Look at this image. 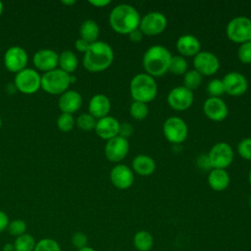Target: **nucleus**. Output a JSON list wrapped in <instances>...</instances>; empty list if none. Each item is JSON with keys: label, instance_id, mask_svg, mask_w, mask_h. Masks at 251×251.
Segmentation results:
<instances>
[{"label": "nucleus", "instance_id": "1", "mask_svg": "<svg viewBox=\"0 0 251 251\" xmlns=\"http://www.w3.org/2000/svg\"><path fill=\"white\" fill-rule=\"evenodd\" d=\"M114 60L112 47L104 41L91 43L84 53L82 64L90 73H98L108 69Z\"/></svg>", "mask_w": 251, "mask_h": 251}, {"label": "nucleus", "instance_id": "2", "mask_svg": "<svg viewBox=\"0 0 251 251\" xmlns=\"http://www.w3.org/2000/svg\"><path fill=\"white\" fill-rule=\"evenodd\" d=\"M140 19L138 11L129 4L117 5L109 16L111 27L121 34H129L138 28Z\"/></svg>", "mask_w": 251, "mask_h": 251}, {"label": "nucleus", "instance_id": "3", "mask_svg": "<svg viewBox=\"0 0 251 251\" xmlns=\"http://www.w3.org/2000/svg\"><path fill=\"white\" fill-rule=\"evenodd\" d=\"M172 59L171 52L162 45L150 46L144 53L142 64L146 74L151 76H161L169 71Z\"/></svg>", "mask_w": 251, "mask_h": 251}, {"label": "nucleus", "instance_id": "4", "mask_svg": "<svg viewBox=\"0 0 251 251\" xmlns=\"http://www.w3.org/2000/svg\"><path fill=\"white\" fill-rule=\"evenodd\" d=\"M129 91L134 101L147 103L156 97L158 86L156 80L150 75L137 74L130 80Z\"/></svg>", "mask_w": 251, "mask_h": 251}, {"label": "nucleus", "instance_id": "5", "mask_svg": "<svg viewBox=\"0 0 251 251\" xmlns=\"http://www.w3.org/2000/svg\"><path fill=\"white\" fill-rule=\"evenodd\" d=\"M70 84V75L61 69H55L41 75V88L49 94H63Z\"/></svg>", "mask_w": 251, "mask_h": 251}, {"label": "nucleus", "instance_id": "6", "mask_svg": "<svg viewBox=\"0 0 251 251\" xmlns=\"http://www.w3.org/2000/svg\"><path fill=\"white\" fill-rule=\"evenodd\" d=\"M226 35L235 43L251 41V20L244 16L231 19L226 25Z\"/></svg>", "mask_w": 251, "mask_h": 251}, {"label": "nucleus", "instance_id": "7", "mask_svg": "<svg viewBox=\"0 0 251 251\" xmlns=\"http://www.w3.org/2000/svg\"><path fill=\"white\" fill-rule=\"evenodd\" d=\"M16 88L24 94H33L41 88V75L34 70L25 68L16 74Z\"/></svg>", "mask_w": 251, "mask_h": 251}, {"label": "nucleus", "instance_id": "8", "mask_svg": "<svg viewBox=\"0 0 251 251\" xmlns=\"http://www.w3.org/2000/svg\"><path fill=\"white\" fill-rule=\"evenodd\" d=\"M207 157L212 169L226 170L233 160V151L226 142H218L210 149Z\"/></svg>", "mask_w": 251, "mask_h": 251}, {"label": "nucleus", "instance_id": "9", "mask_svg": "<svg viewBox=\"0 0 251 251\" xmlns=\"http://www.w3.org/2000/svg\"><path fill=\"white\" fill-rule=\"evenodd\" d=\"M163 132L165 137L172 143H181L183 142L188 133V128L186 123L179 117H170L163 125Z\"/></svg>", "mask_w": 251, "mask_h": 251}, {"label": "nucleus", "instance_id": "10", "mask_svg": "<svg viewBox=\"0 0 251 251\" xmlns=\"http://www.w3.org/2000/svg\"><path fill=\"white\" fill-rule=\"evenodd\" d=\"M167 26V18L160 12H150L140 19L138 28L143 34L157 35Z\"/></svg>", "mask_w": 251, "mask_h": 251}, {"label": "nucleus", "instance_id": "11", "mask_svg": "<svg viewBox=\"0 0 251 251\" xmlns=\"http://www.w3.org/2000/svg\"><path fill=\"white\" fill-rule=\"evenodd\" d=\"M194 70L202 75H212L216 74L220 68L218 57L208 51H200L193 59Z\"/></svg>", "mask_w": 251, "mask_h": 251}, {"label": "nucleus", "instance_id": "12", "mask_svg": "<svg viewBox=\"0 0 251 251\" xmlns=\"http://www.w3.org/2000/svg\"><path fill=\"white\" fill-rule=\"evenodd\" d=\"M27 60L25 50L20 46H12L4 54V65L11 73L17 74L25 69Z\"/></svg>", "mask_w": 251, "mask_h": 251}, {"label": "nucleus", "instance_id": "13", "mask_svg": "<svg viewBox=\"0 0 251 251\" xmlns=\"http://www.w3.org/2000/svg\"><path fill=\"white\" fill-rule=\"evenodd\" d=\"M193 93L186 87L176 86L173 88L167 97L168 104L176 111H184L188 109L193 103Z\"/></svg>", "mask_w": 251, "mask_h": 251}, {"label": "nucleus", "instance_id": "14", "mask_svg": "<svg viewBox=\"0 0 251 251\" xmlns=\"http://www.w3.org/2000/svg\"><path fill=\"white\" fill-rule=\"evenodd\" d=\"M129 150L127 139L117 135L107 140L105 145V156L111 162H120L126 158Z\"/></svg>", "mask_w": 251, "mask_h": 251}, {"label": "nucleus", "instance_id": "15", "mask_svg": "<svg viewBox=\"0 0 251 251\" xmlns=\"http://www.w3.org/2000/svg\"><path fill=\"white\" fill-rule=\"evenodd\" d=\"M222 80L225 92L231 96H240L244 94L248 88L247 78L238 72L226 74Z\"/></svg>", "mask_w": 251, "mask_h": 251}, {"label": "nucleus", "instance_id": "16", "mask_svg": "<svg viewBox=\"0 0 251 251\" xmlns=\"http://www.w3.org/2000/svg\"><path fill=\"white\" fill-rule=\"evenodd\" d=\"M203 111L206 117L214 122L224 121L228 114L226 104L220 97L207 98L203 105Z\"/></svg>", "mask_w": 251, "mask_h": 251}, {"label": "nucleus", "instance_id": "17", "mask_svg": "<svg viewBox=\"0 0 251 251\" xmlns=\"http://www.w3.org/2000/svg\"><path fill=\"white\" fill-rule=\"evenodd\" d=\"M110 179L115 187L119 189H127L132 185L134 176L132 171L126 165H117L111 170Z\"/></svg>", "mask_w": 251, "mask_h": 251}, {"label": "nucleus", "instance_id": "18", "mask_svg": "<svg viewBox=\"0 0 251 251\" xmlns=\"http://www.w3.org/2000/svg\"><path fill=\"white\" fill-rule=\"evenodd\" d=\"M32 61L36 69L47 73L56 69L59 62V55L51 49H40L35 52Z\"/></svg>", "mask_w": 251, "mask_h": 251}, {"label": "nucleus", "instance_id": "19", "mask_svg": "<svg viewBox=\"0 0 251 251\" xmlns=\"http://www.w3.org/2000/svg\"><path fill=\"white\" fill-rule=\"evenodd\" d=\"M119 128H120L119 121L112 116H106L104 118L99 119L96 122V126L94 129L96 134L99 137H101L102 139L109 140L119 135Z\"/></svg>", "mask_w": 251, "mask_h": 251}, {"label": "nucleus", "instance_id": "20", "mask_svg": "<svg viewBox=\"0 0 251 251\" xmlns=\"http://www.w3.org/2000/svg\"><path fill=\"white\" fill-rule=\"evenodd\" d=\"M81 104H82V97L75 90L65 91L63 94H61L58 101V106H59V109L62 111V113L71 114V115L76 112L81 107Z\"/></svg>", "mask_w": 251, "mask_h": 251}, {"label": "nucleus", "instance_id": "21", "mask_svg": "<svg viewBox=\"0 0 251 251\" xmlns=\"http://www.w3.org/2000/svg\"><path fill=\"white\" fill-rule=\"evenodd\" d=\"M111 109V102L109 98L101 93L95 94L91 97L88 103L89 114L95 119H101L108 116Z\"/></svg>", "mask_w": 251, "mask_h": 251}, {"label": "nucleus", "instance_id": "22", "mask_svg": "<svg viewBox=\"0 0 251 251\" xmlns=\"http://www.w3.org/2000/svg\"><path fill=\"white\" fill-rule=\"evenodd\" d=\"M200 41L196 36L192 34H183L176 40V49L183 56L194 57L200 52Z\"/></svg>", "mask_w": 251, "mask_h": 251}, {"label": "nucleus", "instance_id": "23", "mask_svg": "<svg viewBox=\"0 0 251 251\" xmlns=\"http://www.w3.org/2000/svg\"><path fill=\"white\" fill-rule=\"evenodd\" d=\"M229 175L224 169H212L208 176V183L213 190L223 191L229 184Z\"/></svg>", "mask_w": 251, "mask_h": 251}, {"label": "nucleus", "instance_id": "24", "mask_svg": "<svg viewBox=\"0 0 251 251\" xmlns=\"http://www.w3.org/2000/svg\"><path fill=\"white\" fill-rule=\"evenodd\" d=\"M132 168L135 173L140 176H147L154 173L156 169L155 161L148 155L139 154L132 160Z\"/></svg>", "mask_w": 251, "mask_h": 251}, {"label": "nucleus", "instance_id": "25", "mask_svg": "<svg viewBox=\"0 0 251 251\" xmlns=\"http://www.w3.org/2000/svg\"><path fill=\"white\" fill-rule=\"evenodd\" d=\"M79 34L80 38L84 39L90 44L97 41L99 36V26L97 23L94 20H85L79 27Z\"/></svg>", "mask_w": 251, "mask_h": 251}, {"label": "nucleus", "instance_id": "26", "mask_svg": "<svg viewBox=\"0 0 251 251\" xmlns=\"http://www.w3.org/2000/svg\"><path fill=\"white\" fill-rule=\"evenodd\" d=\"M58 65L60 66L61 70L66 72L67 74H73L78 65L76 55L71 50H65L59 55V62Z\"/></svg>", "mask_w": 251, "mask_h": 251}, {"label": "nucleus", "instance_id": "27", "mask_svg": "<svg viewBox=\"0 0 251 251\" xmlns=\"http://www.w3.org/2000/svg\"><path fill=\"white\" fill-rule=\"evenodd\" d=\"M153 244V236L146 230H139L133 236V245L138 251H149Z\"/></svg>", "mask_w": 251, "mask_h": 251}, {"label": "nucleus", "instance_id": "28", "mask_svg": "<svg viewBox=\"0 0 251 251\" xmlns=\"http://www.w3.org/2000/svg\"><path fill=\"white\" fill-rule=\"evenodd\" d=\"M35 244L34 237L26 232L16 237L13 243L15 251H33Z\"/></svg>", "mask_w": 251, "mask_h": 251}, {"label": "nucleus", "instance_id": "29", "mask_svg": "<svg viewBox=\"0 0 251 251\" xmlns=\"http://www.w3.org/2000/svg\"><path fill=\"white\" fill-rule=\"evenodd\" d=\"M202 82V75L196 70L187 71L183 75V86L189 90L196 89Z\"/></svg>", "mask_w": 251, "mask_h": 251}, {"label": "nucleus", "instance_id": "30", "mask_svg": "<svg viewBox=\"0 0 251 251\" xmlns=\"http://www.w3.org/2000/svg\"><path fill=\"white\" fill-rule=\"evenodd\" d=\"M187 62L182 56H172L169 72L174 75H184L187 72Z\"/></svg>", "mask_w": 251, "mask_h": 251}, {"label": "nucleus", "instance_id": "31", "mask_svg": "<svg viewBox=\"0 0 251 251\" xmlns=\"http://www.w3.org/2000/svg\"><path fill=\"white\" fill-rule=\"evenodd\" d=\"M129 113L130 116L135 120H144L148 115V106L146 103L134 101L129 107Z\"/></svg>", "mask_w": 251, "mask_h": 251}, {"label": "nucleus", "instance_id": "32", "mask_svg": "<svg viewBox=\"0 0 251 251\" xmlns=\"http://www.w3.org/2000/svg\"><path fill=\"white\" fill-rule=\"evenodd\" d=\"M33 251H62L60 244L53 238H42L36 242Z\"/></svg>", "mask_w": 251, "mask_h": 251}, {"label": "nucleus", "instance_id": "33", "mask_svg": "<svg viewBox=\"0 0 251 251\" xmlns=\"http://www.w3.org/2000/svg\"><path fill=\"white\" fill-rule=\"evenodd\" d=\"M75 119L73 115L62 113L57 120V126L63 132L71 131L75 126Z\"/></svg>", "mask_w": 251, "mask_h": 251}, {"label": "nucleus", "instance_id": "34", "mask_svg": "<svg viewBox=\"0 0 251 251\" xmlns=\"http://www.w3.org/2000/svg\"><path fill=\"white\" fill-rule=\"evenodd\" d=\"M96 119L94 117H92L89 113L88 114H81L78 116V118L76 119V126L82 129V130H91L95 128L96 126Z\"/></svg>", "mask_w": 251, "mask_h": 251}, {"label": "nucleus", "instance_id": "35", "mask_svg": "<svg viewBox=\"0 0 251 251\" xmlns=\"http://www.w3.org/2000/svg\"><path fill=\"white\" fill-rule=\"evenodd\" d=\"M8 231L11 235L18 237L24 233H25L26 231V224L25 221L17 219V220H13L9 223L8 226Z\"/></svg>", "mask_w": 251, "mask_h": 251}, {"label": "nucleus", "instance_id": "36", "mask_svg": "<svg viewBox=\"0 0 251 251\" xmlns=\"http://www.w3.org/2000/svg\"><path fill=\"white\" fill-rule=\"evenodd\" d=\"M207 91L210 97H220L225 93V88L222 79L214 78L209 81L207 85Z\"/></svg>", "mask_w": 251, "mask_h": 251}, {"label": "nucleus", "instance_id": "37", "mask_svg": "<svg viewBox=\"0 0 251 251\" xmlns=\"http://www.w3.org/2000/svg\"><path fill=\"white\" fill-rule=\"evenodd\" d=\"M237 151L243 159L251 161V137L243 138L237 145Z\"/></svg>", "mask_w": 251, "mask_h": 251}, {"label": "nucleus", "instance_id": "38", "mask_svg": "<svg viewBox=\"0 0 251 251\" xmlns=\"http://www.w3.org/2000/svg\"><path fill=\"white\" fill-rule=\"evenodd\" d=\"M239 60L244 64H251V41L242 43L237 51Z\"/></svg>", "mask_w": 251, "mask_h": 251}, {"label": "nucleus", "instance_id": "39", "mask_svg": "<svg viewBox=\"0 0 251 251\" xmlns=\"http://www.w3.org/2000/svg\"><path fill=\"white\" fill-rule=\"evenodd\" d=\"M72 244L73 246L78 250V249H81V248H84L87 246V243H88V237L87 235L82 232V231H75L73 235H72Z\"/></svg>", "mask_w": 251, "mask_h": 251}, {"label": "nucleus", "instance_id": "40", "mask_svg": "<svg viewBox=\"0 0 251 251\" xmlns=\"http://www.w3.org/2000/svg\"><path fill=\"white\" fill-rule=\"evenodd\" d=\"M133 133V127L129 123H123L120 124L119 128V135L127 139L128 136H130Z\"/></svg>", "mask_w": 251, "mask_h": 251}, {"label": "nucleus", "instance_id": "41", "mask_svg": "<svg viewBox=\"0 0 251 251\" xmlns=\"http://www.w3.org/2000/svg\"><path fill=\"white\" fill-rule=\"evenodd\" d=\"M89 45H90V43H88L87 41H85V40L82 39V38H78V39H76L75 42V49H76L77 51L83 52V53H85V52L87 51Z\"/></svg>", "mask_w": 251, "mask_h": 251}, {"label": "nucleus", "instance_id": "42", "mask_svg": "<svg viewBox=\"0 0 251 251\" xmlns=\"http://www.w3.org/2000/svg\"><path fill=\"white\" fill-rule=\"evenodd\" d=\"M9 223H10V221H9L8 215L5 212H3L2 210H0V232L7 229Z\"/></svg>", "mask_w": 251, "mask_h": 251}, {"label": "nucleus", "instance_id": "43", "mask_svg": "<svg viewBox=\"0 0 251 251\" xmlns=\"http://www.w3.org/2000/svg\"><path fill=\"white\" fill-rule=\"evenodd\" d=\"M143 35H144V34L140 31L139 28H136V29L132 30V31L128 34L129 39H130L131 41H133V42H139V41H141L142 38H143Z\"/></svg>", "mask_w": 251, "mask_h": 251}, {"label": "nucleus", "instance_id": "44", "mask_svg": "<svg viewBox=\"0 0 251 251\" xmlns=\"http://www.w3.org/2000/svg\"><path fill=\"white\" fill-rule=\"evenodd\" d=\"M89 3L95 7H105L111 3L110 0H89Z\"/></svg>", "mask_w": 251, "mask_h": 251}, {"label": "nucleus", "instance_id": "45", "mask_svg": "<svg viewBox=\"0 0 251 251\" xmlns=\"http://www.w3.org/2000/svg\"><path fill=\"white\" fill-rule=\"evenodd\" d=\"M3 251H15L14 245L12 243H6L3 247Z\"/></svg>", "mask_w": 251, "mask_h": 251}, {"label": "nucleus", "instance_id": "46", "mask_svg": "<svg viewBox=\"0 0 251 251\" xmlns=\"http://www.w3.org/2000/svg\"><path fill=\"white\" fill-rule=\"evenodd\" d=\"M61 3H62V4H64V5L72 6V5L75 4V0H63V1H61Z\"/></svg>", "mask_w": 251, "mask_h": 251}, {"label": "nucleus", "instance_id": "47", "mask_svg": "<svg viewBox=\"0 0 251 251\" xmlns=\"http://www.w3.org/2000/svg\"><path fill=\"white\" fill-rule=\"evenodd\" d=\"M76 251H96L95 249H93L92 247H89V246H86L84 248H81V249H78Z\"/></svg>", "mask_w": 251, "mask_h": 251}, {"label": "nucleus", "instance_id": "48", "mask_svg": "<svg viewBox=\"0 0 251 251\" xmlns=\"http://www.w3.org/2000/svg\"><path fill=\"white\" fill-rule=\"evenodd\" d=\"M3 9H4L3 3L0 1V16H1V15H2V13H3Z\"/></svg>", "mask_w": 251, "mask_h": 251}, {"label": "nucleus", "instance_id": "49", "mask_svg": "<svg viewBox=\"0 0 251 251\" xmlns=\"http://www.w3.org/2000/svg\"><path fill=\"white\" fill-rule=\"evenodd\" d=\"M248 179H249V182H250V185H251V169L249 171V175H248Z\"/></svg>", "mask_w": 251, "mask_h": 251}, {"label": "nucleus", "instance_id": "50", "mask_svg": "<svg viewBox=\"0 0 251 251\" xmlns=\"http://www.w3.org/2000/svg\"><path fill=\"white\" fill-rule=\"evenodd\" d=\"M249 205H250V208H251V196H250V199H249Z\"/></svg>", "mask_w": 251, "mask_h": 251}, {"label": "nucleus", "instance_id": "51", "mask_svg": "<svg viewBox=\"0 0 251 251\" xmlns=\"http://www.w3.org/2000/svg\"><path fill=\"white\" fill-rule=\"evenodd\" d=\"M1 126H2V121H1V118H0V128H1Z\"/></svg>", "mask_w": 251, "mask_h": 251}]
</instances>
